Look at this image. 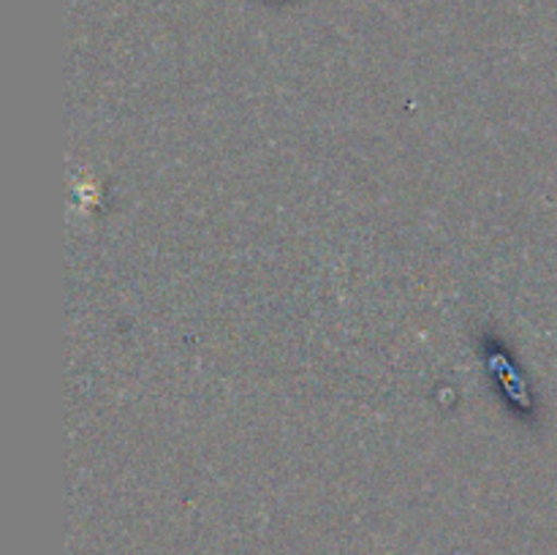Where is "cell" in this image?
<instances>
[{"mask_svg":"<svg viewBox=\"0 0 557 555\" xmlns=\"http://www.w3.org/2000/svg\"><path fill=\"white\" fill-rule=\"evenodd\" d=\"M487 368H490V373L498 375V384L504 386L506 400L517 403V406H522V411H528V406H531V403L525 400L522 375H520V370L515 368V362H509V357H506L504 348L500 346L493 348V354L487 357Z\"/></svg>","mask_w":557,"mask_h":555,"instance_id":"cell-1","label":"cell"}]
</instances>
